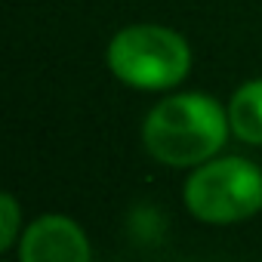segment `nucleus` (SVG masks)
<instances>
[{
    "instance_id": "nucleus-6",
    "label": "nucleus",
    "mask_w": 262,
    "mask_h": 262,
    "mask_svg": "<svg viewBox=\"0 0 262 262\" xmlns=\"http://www.w3.org/2000/svg\"><path fill=\"white\" fill-rule=\"evenodd\" d=\"M0 210H4V228H0V250H10L13 241H16V231H19V207H16V198L13 194H4L0 198Z\"/></svg>"
},
{
    "instance_id": "nucleus-5",
    "label": "nucleus",
    "mask_w": 262,
    "mask_h": 262,
    "mask_svg": "<svg viewBox=\"0 0 262 262\" xmlns=\"http://www.w3.org/2000/svg\"><path fill=\"white\" fill-rule=\"evenodd\" d=\"M228 123L241 142L262 145V80H250L231 96Z\"/></svg>"
},
{
    "instance_id": "nucleus-1",
    "label": "nucleus",
    "mask_w": 262,
    "mask_h": 262,
    "mask_svg": "<svg viewBox=\"0 0 262 262\" xmlns=\"http://www.w3.org/2000/svg\"><path fill=\"white\" fill-rule=\"evenodd\" d=\"M228 126L231 123L216 99L207 93H182L151 108L142 126V139L148 155L161 164L194 167L222 148Z\"/></svg>"
},
{
    "instance_id": "nucleus-3",
    "label": "nucleus",
    "mask_w": 262,
    "mask_h": 262,
    "mask_svg": "<svg viewBox=\"0 0 262 262\" xmlns=\"http://www.w3.org/2000/svg\"><path fill=\"white\" fill-rule=\"evenodd\" d=\"M185 204L213 225L250 219L262 210V170L247 158H216L188 176Z\"/></svg>"
},
{
    "instance_id": "nucleus-2",
    "label": "nucleus",
    "mask_w": 262,
    "mask_h": 262,
    "mask_svg": "<svg viewBox=\"0 0 262 262\" xmlns=\"http://www.w3.org/2000/svg\"><path fill=\"white\" fill-rule=\"evenodd\" d=\"M114 77L136 90H170L191 68L188 43L164 25H129L108 47Z\"/></svg>"
},
{
    "instance_id": "nucleus-4",
    "label": "nucleus",
    "mask_w": 262,
    "mask_h": 262,
    "mask_svg": "<svg viewBox=\"0 0 262 262\" xmlns=\"http://www.w3.org/2000/svg\"><path fill=\"white\" fill-rule=\"evenodd\" d=\"M19 262H90V244L68 216H40L19 244Z\"/></svg>"
}]
</instances>
